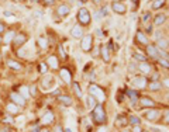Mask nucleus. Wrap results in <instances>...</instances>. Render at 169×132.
Instances as JSON below:
<instances>
[{
	"label": "nucleus",
	"mask_w": 169,
	"mask_h": 132,
	"mask_svg": "<svg viewBox=\"0 0 169 132\" xmlns=\"http://www.w3.org/2000/svg\"><path fill=\"white\" fill-rule=\"evenodd\" d=\"M93 121H95V124H99V125L106 124L107 115H106V111H104L103 104H96L95 106V108H93Z\"/></svg>",
	"instance_id": "f257e3e1"
},
{
	"label": "nucleus",
	"mask_w": 169,
	"mask_h": 132,
	"mask_svg": "<svg viewBox=\"0 0 169 132\" xmlns=\"http://www.w3.org/2000/svg\"><path fill=\"white\" fill-rule=\"evenodd\" d=\"M78 21H79V25H89L90 24L92 16H90L87 9H80V10L78 11Z\"/></svg>",
	"instance_id": "f03ea898"
},
{
	"label": "nucleus",
	"mask_w": 169,
	"mask_h": 132,
	"mask_svg": "<svg viewBox=\"0 0 169 132\" xmlns=\"http://www.w3.org/2000/svg\"><path fill=\"white\" fill-rule=\"evenodd\" d=\"M89 94L95 99H97L99 101H104L106 96H104V91L102 90V87L96 86V84H90L89 86Z\"/></svg>",
	"instance_id": "7ed1b4c3"
},
{
	"label": "nucleus",
	"mask_w": 169,
	"mask_h": 132,
	"mask_svg": "<svg viewBox=\"0 0 169 132\" xmlns=\"http://www.w3.org/2000/svg\"><path fill=\"white\" fill-rule=\"evenodd\" d=\"M80 48H82L83 52H90L93 48V35L92 34H87L82 38L80 41Z\"/></svg>",
	"instance_id": "20e7f679"
},
{
	"label": "nucleus",
	"mask_w": 169,
	"mask_h": 132,
	"mask_svg": "<svg viewBox=\"0 0 169 132\" xmlns=\"http://www.w3.org/2000/svg\"><path fill=\"white\" fill-rule=\"evenodd\" d=\"M110 7H111V10L114 11V13L120 14V16H123V14L127 13V6L123 3V2H117V0H114V2H111Z\"/></svg>",
	"instance_id": "39448f33"
},
{
	"label": "nucleus",
	"mask_w": 169,
	"mask_h": 132,
	"mask_svg": "<svg viewBox=\"0 0 169 132\" xmlns=\"http://www.w3.org/2000/svg\"><path fill=\"white\" fill-rule=\"evenodd\" d=\"M131 86L135 87V89H145L148 86V83H147V79L144 76H135L131 80Z\"/></svg>",
	"instance_id": "423d86ee"
},
{
	"label": "nucleus",
	"mask_w": 169,
	"mask_h": 132,
	"mask_svg": "<svg viewBox=\"0 0 169 132\" xmlns=\"http://www.w3.org/2000/svg\"><path fill=\"white\" fill-rule=\"evenodd\" d=\"M10 99H11V103L17 104L18 107H24V106H26V99L21 96L20 93H11Z\"/></svg>",
	"instance_id": "0eeeda50"
},
{
	"label": "nucleus",
	"mask_w": 169,
	"mask_h": 132,
	"mask_svg": "<svg viewBox=\"0 0 169 132\" xmlns=\"http://www.w3.org/2000/svg\"><path fill=\"white\" fill-rule=\"evenodd\" d=\"M13 42H14V46H16V48H20V46H23L24 44L27 42V35H26L24 33L16 34V37H14Z\"/></svg>",
	"instance_id": "6e6552de"
},
{
	"label": "nucleus",
	"mask_w": 169,
	"mask_h": 132,
	"mask_svg": "<svg viewBox=\"0 0 169 132\" xmlns=\"http://www.w3.org/2000/svg\"><path fill=\"white\" fill-rule=\"evenodd\" d=\"M145 51H147V53H148V56H151L154 59L158 58V55H159V49L155 44H148V45L145 46Z\"/></svg>",
	"instance_id": "1a4fd4ad"
},
{
	"label": "nucleus",
	"mask_w": 169,
	"mask_h": 132,
	"mask_svg": "<svg viewBox=\"0 0 169 132\" xmlns=\"http://www.w3.org/2000/svg\"><path fill=\"white\" fill-rule=\"evenodd\" d=\"M135 41H137V44H139V45H145V46L148 45V42H149L148 37L145 35V33H144V31H137Z\"/></svg>",
	"instance_id": "9d476101"
},
{
	"label": "nucleus",
	"mask_w": 169,
	"mask_h": 132,
	"mask_svg": "<svg viewBox=\"0 0 169 132\" xmlns=\"http://www.w3.org/2000/svg\"><path fill=\"white\" fill-rule=\"evenodd\" d=\"M54 121H55V115H54L52 111H46L45 114L41 117V122H42L44 125H51Z\"/></svg>",
	"instance_id": "9b49d317"
},
{
	"label": "nucleus",
	"mask_w": 169,
	"mask_h": 132,
	"mask_svg": "<svg viewBox=\"0 0 169 132\" xmlns=\"http://www.w3.org/2000/svg\"><path fill=\"white\" fill-rule=\"evenodd\" d=\"M70 34H72L73 38L82 40V38H83V28H82V25H79V24L73 25V27H72V30H70Z\"/></svg>",
	"instance_id": "f8f14e48"
},
{
	"label": "nucleus",
	"mask_w": 169,
	"mask_h": 132,
	"mask_svg": "<svg viewBox=\"0 0 169 132\" xmlns=\"http://www.w3.org/2000/svg\"><path fill=\"white\" fill-rule=\"evenodd\" d=\"M139 106L143 108H152L155 106V101L152 99H149V97H141L139 99Z\"/></svg>",
	"instance_id": "ddd939ff"
},
{
	"label": "nucleus",
	"mask_w": 169,
	"mask_h": 132,
	"mask_svg": "<svg viewBox=\"0 0 169 132\" xmlns=\"http://www.w3.org/2000/svg\"><path fill=\"white\" fill-rule=\"evenodd\" d=\"M99 53H100V56H102V59L104 60V62H109L110 60V49L107 48V45H100Z\"/></svg>",
	"instance_id": "4468645a"
},
{
	"label": "nucleus",
	"mask_w": 169,
	"mask_h": 132,
	"mask_svg": "<svg viewBox=\"0 0 169 132\" xmlns=\"http://www.w3.org/2000/svg\"><path fill=\"white\" fill-rule=\"evenodd\" d=\"M69 13H70V9L66 4H61V6L58 7V10H56V14L59 17H66Z\"/></svg>",
	"instance_id": "2eb2a0df"
},
{
	"label": "nucleus",
	"mask_w": 169,
	"mask_h": 132,
	"mask_svg": "<svg viewBox=\"0 0 169 132\" xmlns=\"http://www.w3.org/2000/svg\"><path fill=\"white\" fill-rule=\"evenodd\" d=\"M70 76H72V75H70V72L66 69V68H62V69H61V77H62V80H63L65 83H68V84L72 82Z\"/></svg>",
	"instance_id": "dca6fc26"
},
{
	"label": "nucleus",
	"mask_w": 169,
	"mask_h": 132,
	"mask_svg": "<svg viewBox=\"0 0 169 132\" xmlns=\"http://www.w3.org/2000/svg\"><path fill=\"white\" fill-rule=\"evenodd\" d=\"M158 117H159L158 110H148V111L145 112V118L148 119V121H155Z\"/></svg>",
	"instance_id": "f3484780"
},
{
	"label": "nucleus",
	"mask_w": 169,
	"mask_h": 132,
	"mask_svg": "<svg viewBox=\"0 0 169 132\" xmlns=\"http://www.w3.org/2000/svg\"><path fill=\"white\" fill-rule=\"evenodd\" d=\"M165 21H166V16H165V14H162V13L156 14V16L154 17V25H156V27L162 25Z\"/></svg>",
	"instance_id": "a211bd4d"
},
{
	"label": "nucleus",
	"mask_w": 169,
	"mask_h": 132,
	"mask_svg": "<svg viewBox=\"0 0 169 132\" xmlns=\"http://www.w3.org/2000/svg\"><path fill=\"white\" fill-rule=\"evenodd\" d=\"M6 110H7V112H10L13 115H16V114L20 112V107L17 106V104H14V103H9L6 106Z\"/></svg>",
	"instance_id": "6ab92c4d"
},
{
	"label": "nucleus",
	"mask_w": 169,
	"mask_h": 132,
	"mask_svg": "<svg viewBox=\"0 0 169 132\" xmlns=\"http://www.w3.org/2000/svg\"><path fill=\"white\" fill-rule=\"evenodd\" d=\"M137 69H138L141 73H149L151 72V65L147 63V62H139L138 66H137Z\"/></svg>",
	"instance_id": "aec40b11"
},
{
	"label": "nucleus",
	"mask_w": 169,
	"mask_h": 132,
	"mask_svg": "<svg viewBox=\"0 0 169 132\" xmlns=\"http://www.w3.org/2000/svg\"><path fill=\"white\" fill-rule=\"evenodd\" d=\"M58 100H59V103L62 104V106H66V107L72 106V103H73L72 97H69V96H59L58 97Z\"/></svg>",
	"instance_id": "412c9836"
},
{
	"label": "nucleus",
	"mask_w": 169,
	"mask_h": 132,
	"mask_svg": "<svg viewBox=\"0 0 169 132\" xmlns=\"http://www.w3.org/2000/svg\"><path fill=\"white\" fill-rule=\"evenodd\" d=\"M46 65L48 66H51L52 69H58V59H56V56H54V55H51V56H48V60H46Z\"/></svg>",
	"instance_id": "4be33fe9"
},
{
	"label": "nucleus",
	"mask_w": 169,
	"mask_h": 132,
	"mask_svg": "<svg viewBox=\"0 0 169 132\" xmlns=\"http://www.w3.org/2000/svg\"><path fill=\"white\" fill-rule=\"evenodd\" d=\"M14 37H16V33H14L13 30L6 31V35H4V38H3V42L4 44H10L11 41L14 40Z\"/></svg>",
	"instance_id": "5701e85b"
},
{
	"label": "nucleus",
	"mask_w": 169,
	"mask_h": 132,
	"mask_svg": "<svg viewBox=\"0 0 169 132\" xmlns=\"http://www.w3.org/2000/svg\"><path fill=\"white\" fill-rule=\"evenodd\" d=\"M7 66L13 70H21L23 69V66H21L20 62H17V60H7Z\"/></svg>",
	"instance_id": "b1692460"
},
{
	"label": "nucleus",
	"mask_w": 169,
	"mask_h": 132,
	"mask_svg": "<svg viewBox=\"0 0 169 132\" xmlns=\"http://www.w3.org/2000/svg\"><path fill=\"white\" fill-rule=\"evenodd\" d=\"M161 87H162V83L158 82V80H156V82H151L148 84V89L151 90V91H158V90H161Z\"/></svg>",
	"instance_id": "393cba45"
},
{
	"label": "nucleus",
	"mask_w": 169,
	"mask_h": 132,
	"mask_svg": "<svg viewBox=\"0 0 169 132\" xmlns=\"http://www.w3.org/2000/svg\"><path fill=\"white\" fill-rule=\"evenodd\" d=\"M127 96L130 97V100H131V104H135L137 101H138V94H137L134 90H127Z\"/></svg>",
	"instance_id": "a878e982"
},
{
	"label": "nucleus",
	"mask_w": 169,
	"mask_h": 132,
	"mask_svg": "<svg viewBox=\"0 0 169 132\" xmlns=\"http://www.w3.org/2000/svg\"><path fill=\"white\" fill-rule=\"evenodd\" d=\"M155 45L158 46L159 49H166V48L169 46V44H168V41H166L165 38H158V41H156Z\"/></svg>",
	"instance_id": "bb28decb"
},
{
	"label": "nucleus",
	"mask_w": 169,
	"mask_h": 132,
	"mask_svg": "<svg viewBox=\"0 0 169 132\" xmlns=\"http://www.w3.org/2000/svg\"><path fill=\"white\" fill-rule=\"evenodd\" d=\"M166 0H154L152 4H151V7H152V10H158V9H161V7L165 4Z\"/></svg>",
	"instance_id": "cd10ccee"
},
{
	"label": "nucleus",
	"mask_w": 169,
	"mask_h": 132,
	"mask_svg": "<svg viewBox=\"0 0 169 132\" xmlns=\"http://www.w3.org/2000/svg\"><path fill=\"white\" fill-rule=\"evenodd\" d=\"M128 124V118L124 115H119L117 117V125L119 126H126Z\"/></svg>",
	"instance_id": "c85d7f7f"
},
{
	"label": "nucleus",
	"mask_w": 169,
	"mask_h": 132,
	"mask_svg": "<svg viewBox=\"0 0 169 132\" xmlns=\"http://www.w3.org/2000/svg\"><path fill=\"white\" fill-rule=\"evenodd\" d=\"M20 94H21V96H23L26 100L30 99V96H31V94H30V89H28L27 86H21V87H20Z\"/></svg>",
	"instance_id": "c756f323"
},
{
	"label": "nucleus",
	"mask_w": 169,
	"mask_h": 132,
	"mask_svg": "<svg viewBox=\"0 0 169 132\" xmlns=\"http://www.w3.org/2000/svg\"><path fill=\"white\" fill-rule=\"evenodd\" d=\"M127 118H128V122L131 125H141V119L137 115H130V117H127Z\"/></svg>",
	"instance_id": "7c9ffc66"
},
{
	"label": "nucleus",
	"mask_w": 169,
	"mask_h": 132,
	"mask_svg": "<svg viewBox=\"0 0 169 132\" xmlns=\"http://www.w3.org/2000/svg\"><path fill=\"white\" fill-rule=\"evenodd\" d=\"M38 45H40L41 49H45L46 46H48V41H46V38L40 37V38H38Z\"/></svg>",
	"instance_id": "2f4dec72"
},
{
	"label": "nucleus",
	"mask_w": 169,
	"mask_h": 132,
	"mask_svg": "<svg viewBox=\"0 0 169 132\" xmlns=\"http://www.w3.org/2000/svg\"><path fill=\"white\" fill-rule=\"evenodd\" d=\"M133 58L134 59H137L138 62H145V55H143V53H139V52H134L133 53Z\"/></svg>",
	"instance_id": "473e14b6"
},
{
	"label": "nucleus",
	"mask_w": 169,
	"mask_h": 132,
	"mask_svg": "<svg viewBox=\"0 0 169 132\" xmlns=\"http://www.w3.org/2000/svg\"><path fill=\"white\" fill-rule=\"evenodd\" d=\"M87 106H89V108H95V106H96L97 104V101H96V99H95V97H92V96H89L87 97Z\"/></svg>",
	"instance_id": "72a5a7b5"
},
{
	"label": "nucleus",
	"mask_w": 169,
	"mask_h": 132,
	"mask_svg": "<svg viewBox=\"0 0 169 132\" xmlns=\"http://www.w3.org/2000/svg\"><path fill=\"white\" fill-rule=\"evenodd\" d=\"M158 62H159V65L162 66V68H165V69H168V70H169V60H168V59H163V58H159V59H158Z\"/></svg>",
	"instance_id": "f704fd0d"
},
{
	"label": "nucleus",
	"mask_w": 169,
	"mask_h": 132,
	"mask_svg": "<svg viewBox=\"0 0 169 132\" xmlns=\"http://www.w3.org/2000/svg\"><path fill=\"white\" fill-rule=\"evenodd\" d=\"M38 70H40V73L45 75L46 70H48V65H46V63H40V66H38Z\"/></svg>",
	"instance_id": "c9c22d12"
},
{
	"label": "nucleus",
	"mask_w": 169,
	"mask_h": 132,
	"mask_svg": "<svg viewBox=\"0 0 169 132\" xmlns=\"http://www.w3.org/2000/svg\"><path fill=\"white\" fill-rule=\"evenodd\" d=\"M73 89H75V93H76L78 97H82V91H80V87L76 82H73Z\"/></svg>",
	"instance_id": "e433bc0d"
},
{
	"label": "nucleus",
	"mask_w": 169,
	"mask_h": 132,
	"mask_svg": "<svg viewBox=\"0 0 169 132\" xmlns=\"http://www.w3.org/2000/svg\"><path fill=\"white\" fill-rule=\"evenodd\" d=\"M143 18H144V23H148V21L151 20V13H144Z\"/></svg>",
	"instance_id": "4c0bfd02"
},
{
	"label": "nucleus",
	"mask_w": 169,
	"mask_h": 132,
	"mask_svg": "<svg viewBox=\"0 0 169 132\" xmlns=\"http://www.w3.org/2000/svg\"><path fill=\"white\" fill-rule=\"evenodd\" d=\"M131 132H143V128H141V125H133Z\"/></svg>",
	"instance_id": "58836bf2"
},
{
	"label": "nucleus",
	"mask_w": 169,
	"mask_h": 132,
	"mask_svg": "<svg viewBox=\"0 0 169 132\" xmlns=\"http://www.w3.org/2000/svg\"><path fill=\"white\" fill-rule=\"evenodd\" d=\"M30 94L31 96H35L37 94V86H31L30 87Z\"/></svg>",
	"instance_id": "ea45409f"
},
{
	"label": "nucleus",
	"mask_w": 169,
	"mask_h": 132,
	"mask_svg": "<svg viewBox=\"0 0 169 132\" xmlns=\"http://www.w3.org/2000/svg\"><path fill=\"white\" fill-rule=\"evenodd\" d=\"M6 33V25H4V23H0V34Z\"/></svg>",
	"instance_id": "a19ab883"
},
{
	"label": "nucleus",
	"mask_w": 169,
	"mask_h": 132,
	"mask_svg": "<svg viewBox=\"0 0 169 132\" xmlns=\"http://www.w3.org/2000/svg\"><path fill=\"white\" fill-rule=\"evenodd\" d=\"M59 53H61V56H62L63 59L66 58V53H65V51H63V48H62V46H59Z\"/></svg>",
	"instance_id": "79ce46f5"
},
{
	"label": "nucleus",
	"mask_w": 169,
	"mask_h": 132,
	"mask_svg": "<svg viewBox=\"0 0 169 132\" xmlns=\"http://www.w3.org/2000/svg\"><path fill=\"white\" fill-rule=\"evenodd\" d=\"M162 84H163V86H165V87H168V89H169V77H166V79H163Z\"/></svg>",
	"instance_id": "37998d69"
},
{
	"label": "nucleus",
	"mask_w": 169,
	"mask_h": 132,
	"mask_svg": "<svg viewBox=\"0 0 169 132\" xmlns=\"http://www.w3.org/2000/svg\"><path fill=\"white\" fill-rule=\"evenodd\" d=\"M45 2V4H48V6H52V4H55V0H44Z\"/></svg>",
	"instance_id": "c03bdc74"
},
{
	"label": "nucleus",
	"mask_w": 169,
	"mask_h": 132,
	"mask_svg": "<svg viewBox=\"0 0 169 132\" xmlns=\"http://www.w3.org/2000/svg\"><path fill=\"white\" fill-rule=\"evenodd\" d=\"M163 119H165V121H166V122H168V124H169V111H168V112H166V114H165V117H163Z\"/></svg>",
	"instance_id": "a18cd8bd"
},
{
	"label": "nucleus",
	"mask_w": 169,
	"mask_h": 132,
	"mask_svg": "<svg viewBox=\"0 0 169 132\" xmlns=\"http://www.w3.org/2000/svg\"><path fill=\"white\" fill-rule=\"evenodd\" d=\"M55 132H63V129H62V126H56V129H55Z\"/></svg>",
	"instance_id": "49530a36"
},
{
	"label": "nucleus",
	"mask_w": 169,
	"mask_h": 132,
	"mask_svg": "<svg viewBox=\"0 0 169 132\" xmlns=\"http://www.w3.org/2000/svg\"><path fill=\"white\" fill-rule=\"evenodd\" d=\"M0 132H10V128H4V129H0Z\"/></svg>",
	"instance_id": "de8ad7c7"
},
{
	"label": "nucleus",
	"mask_w": 169,
	"mask_h": 132,
	"mask_svg": "<svg viewBox=\"0 0 169 132\" xmlns=\"http://www.w3.org/2000/svg\"><path fill=\"white\" fill-rule=\"evenodd\" d=\"M97 132H107V129L104 128V126H103V128H100V129H99V131H97Z\"/></svg>",
	"instance_id": "09e8293b"
},
{
	"label": "nucleus",
	"mask_w": 169,
	"mask_h": 132,
	"mask_svg": "<svg viewBox=\"0 0 169 132\" xmlns=\"http://www.w3.org/2000/svg\"><path fill=\"white\" fill-rule=\"evenodd\" d=\"M4 16H6V17H10L11 13H9V11H4Z\"/></svg>",
	"instance_id": "8fccbe9b"
},
{
	"label": "nucleus",
	"mask_w": 169,
	"mask_h": 132,
	"mask_svg": "<svg viewBox=\"0 0 169 132\" xmlns=\"http://www.w3.org/2000/svg\"><path fill=\"white\" fill-rule=\"evenodd\" d=\"M93 2H95V3H100V2H102V0H93Z\"/></svg>",
	"instance_id": "3c124183"
},
{
	"label": "nucleus",
	"mask_w": 169,
	"mask_h": 132,
	"mask_svg": "<svg viewBox=\"0 0 169 132\" xmlns=\"http://www.w3.org/2000/svg\"><path fill=\"white\" fill-rule=\"evenodd\" d=\"M31 2H34V3H38V2H40V0H31Z\"/></svg>",
	"instance_id": "603ef678"
},
{
	"label": "nucleus",
	"mask_w": 169,
	"mask_h": 132,
	"mask_svg": "<svg viewBox=\"0 0 169 132\" xmlns=\"http://www.w3.org/2000/svg\"><path fill=\"white\" fill-rule=\"evenodd\" d=\"M0 45H2V37H0Z\"/></svg>",
	"instance_id": "864d4df0"
},
{
	"label": "nucleus",
	"mask_w": 169,
	"mask_h": 132,
	"mask_svg": "<svg viewBox=\"0 0 169 132\" xmlns=\"http://www.w3.org/2000/svg\"><path fill=\"white\" fill-rule=\"evenodd\" d=\"M117 2H123V0H117Z\"/></svg>",
	"instance_id": "5fc2aeb1"
},
{
	"label": "nucleus",
	"mask_w": 169,
	"mask_h": 132,
	"mask_svg": "<svg viewBox=\"0 0 169 132\" xmlns=\"http://www.w3.org/2000/svg\"><path fill=\"white\" fill-rule=\"evenodd\" d=\"M33 132H38V131H37V129H35V131H33Z\"/></svg>",
	"instance_id": "6e6d98bb"
},
{
	"label": "nucleus",
	"mask_w": 169,
	"mask_h": 132,
	"mask_svg": "<svg viewBox=\"0 0 169 132\" xmlns=\"http://www.w3.org/2000/svg\"><path fill=\"white\" fill-rule=\"evenodd\" d=\"M42 132H50V131H42Z\"/></svg>",
	"instance_id": "4d7b16f0"
},
{
	"label": "nucleus",
	"mask_w": 169,
	"mask_h": 132,
	"mask_svg": "<svg viewBox=\"0 0 169 132\" xmlns=\"http://www.w3.org/2000/svg\"><path fill=\"white\" fill-rule=\"evenodd\" d=\"M0 60H2V55H0Z\"/></svg>",
	"instance_id": "13d9d810"
},
{
	"label": "nucleus",
	"mask_w": 169,
	"mask_h": 132,
	"mask_svg": "<svg viewBox=\"0 0 169 132\" xmlns=\"http://www.w3.org/2000/svg\"><path fill=\"white\" fill-rule=\"evenodd\" d=\"M82 2H86V0H82Z\"/></svg>",
	"instance_id": "bf43d9fd"
},
{
	"label": "nucleus",
	"mask_w": 169,
	"mask_h": 132,
	"mask_svg": "<svg viewBox=\"0 0 169 132\" xmlns=\"http://www.w3.org/2000/svg\"><path fill=\"white\" fill-rule=\"evenodd\" d=\"M124 132H127V131H124Z\"/></svg>",
	"instance_id": "052dcab7"
}]
</instances>
